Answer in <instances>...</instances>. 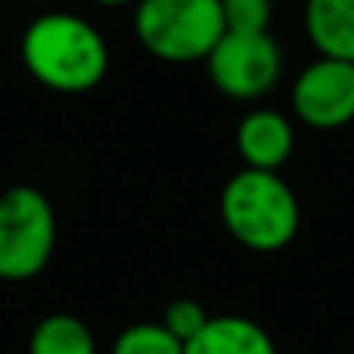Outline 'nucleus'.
I'll use <instances>...</instances> for the list:
<instances>
[{"label":"nucleus","mask_w":354,"mask_h":354,"mask_svg":"<svg viewBox=\"0 0 354 354\" xmlns=\"http://www.w3.org/2000/svg\"><path fill=\"white\" fill-rule=\"evenodd\" d=\"M230 31H268L274 0H221Z\"/></svg>","instance_id":"12"},{"label":"nucleus","mask_w":354,"mask_h":354,"mask_svg":"<svg viewBox=\"0 0 354 354\" xmlns=\"http://www.w3.org/2000/svg\"><path fill=\"white\" fill-rule=\"evenodd\" d=\"M205 324H208L205 308H202L199 301H193V299H177V301H171V305L165 308V317H162V326H165V330L171 333L174 339H180L183 345H187L189 339H193Z\"/></svg>","instance_id":"13"},{"label":"nucleus","mask_w":354,"mask_h":354,"mask_svg":"<svg viewBox=\"0 0 354 354\" xmlns=\"http://www.w3.org/2000/svg\"><path fill=\"white\" fill-rule=\"evenodd\" d=\"M93 3H100V6H128V3H137V0H93Z\"/></svg>","instance_id":"14"},{"label":"nucleus","mask_w":354,"mask_h":354,"mask_svg":"<svg viewBox=\"0 0 354 354\" xmlns=\"http://www.w3.org/2000/svg\"><path fill=\"white\" fill-rule=\"evenodd\" d=\"M183 354H277L270 333L249 317H208V324L183 345Z\"/></svg>","instance_id":"8"},{"label":"nucleus","mask_w":354,"mask_h":354,"mask_svg":"<svg viewBox=\"0 0 354 354\" xmlns=\"http://www.w3.org/2000/svg\"><path fill=\"white\" fill-rule=\"evenodd\" d=\"M208 78L233 100H258L280 81L283 53L268 31H230L221 35L205 59Z\"/></svg>","instance_id":"5"},{"label":"nucleus","mask_w":354,"mask_h":354,"mask_svg":"<svg viewBox=\"0 0 354 354\" xmlns=\"http://www.w3.org/2000/svg\"><path fill=\"white\" fill-rule=\"evenodd\" d=\"M221 221L239 245L252 252H280L301 224L299 199L277 171L243 168L221 193Z\"/></svg>","instance_id":"2"},{"label":"nucleus","mask_w":354,"mask_h":354,"mask_svg":"<svg viewBox=\"0 0 354 354\" xmlns=\"http://www.w3.org/2000/svg\"><path fill=\"white\" fill-rule=\"evenodd\" d=\"M28 354H97L91 330L75 314H47L28 336Z\"/></svg>","instance_id":"10"},{"label":"nucleus","mask_w":354,"mask_h":354,"mask_svg":"<svg viewBox=\"0 0 354 354\" xmlns=\"http://www.w3.org/2000/svg\"><path fill=\"white\" fill-rule=\"evenodd\" d=\"M305 28L320 56L354 62V0H308Z\"/></svg>","instance_id":"9"},{"label":"nucleus","mask_w":354,"mask_h":354,"mask_svg":"<svg viewBox=\"0 0 354 354\" xmlns=\"http://www.w3.org/2000/svg\"><path fill=\"white\" fill-rule=\"evenodd\" d=\"M22 62L37 84L56 93H84L109 72V47L87 19L44 12L22 35Z\"/></svg>","instance_id":"1"},{"label":"nucleus","mask_w":354,"mask_h":354,"mask_svg":"<svg viewBox=\"0 0 354 354\" xmlns=\"http://www.w3.org/2000/svg\"><path fill=\"white\" fill-rule=\"evenodd\" d=\"M292 124L277 109H252L236 128V149L245 168L280 171L292 156Z\"/></svg>","instance_id":"7"},{"label":"nucleus","mask_w":354,"mask_h":354,"mask_svg":"<svg viewBox=\"0 0 354 354\" xmlns=\"http://www.w3.org/2000/svg\"><path fill=\"white\" fill-rule=\"evenodd\" d=\"M56 249V212L35 187L0 193V280H35Z\"/></svg>","instance_id":"4"},{"label":"nucleus","mask_w":354,"mask_h":354,"mask_svg":"<svg viewBox=\"0 0 354 354\" xmlns=\"http://www.w3.org/2000/svg\"><path fill=\"white\" fill-rule=\"evenodd\" d=\"M292 112L317 131H336L354 118V62L320 56L292 84Z\"/></svg>","instance_id":"6"},{"label":"nucleus","mask_w":354,"mask_h":354,"mask_svg":"<svg viewBox=\"0 0 354 354\" xmlns=\"http://www.w3.org/2000/svg\"><path fill=\"white\" fill-rule=\"evenodd\" d=\"M112 354H183V342L162 324H134L118 333Z\"/></svg>","instance_id":"11"},{"label":"nucleus","mask_w":354,"mask_h":354,"mask_svg":"<svg viewBox=\"0 0 354 354\" xmlns=\"http://www.w3.org/2000/svg\"><path fill=\"white\" fill-rule=\"evenodd\" d=\"M137 41L162 62H205L227 31L221 0H137Z\"/></svg>","instance_id":"3"}]
</instances>
